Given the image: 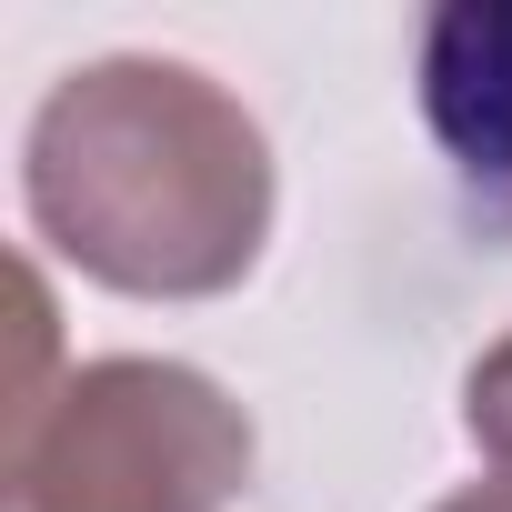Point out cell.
Returning a JSON list of instances; mask_svg holds the SVG:
<instances>
[{"label":"cell","instance_id":"1","mask_svg":"<svg viewBox=\"0 0 512 512\" xmlns=\"http://www.w3.org/2000/svg\"><path fill=\"white\" fill-rule=\"evenodd\" d=\"M21 201L81 282L131 302H221L272 241V141L211 71L111 51L41 91Z\"/></svg>","mask_w":512,"mask_h":512},{"label":"cell","instance_id":"2","mask_svg":"<svg viewBox=\"0 0 512 512\" xmlns=\"http://www.w3.org/2000/svg\"><path fill=\"white\" fill-rule=\"evenodd\" d=\"M31 372L11 392V442H0V512H231L251 492V412L161 352H101L51 362V292L31 282Z\"/></svg>","mask_w":512,"mask_h":512},{"label":"cell","instance_id":"3","mask_svg":"<svg viewBox=\"0 0 512 512\" xmlns=\"http://www.w3.org/2000/svg\"><path fill=\"white\" fill-rule=\"evenodd\" d=\"M412 91L462 221L512 251V0H442L412 51Z\"/></svg>","mask_w":512,"mask_h":512},{"label":"cell","instance_id":"4","mask_svg":"<svg viewBox=\"0 0 512 512\" xmlns=\"http://www.w3.org/2000/svg\"><path fill=\"white\" fill-rule=\"evenodd\" d=\"M462 432L492 472H512V342H492L472 372H462Z\"/></svg>","mask_w":512,"mask_h":512},{"label":"cell","instance_id":"5","mask_svg":"<svg viewBox=\"0 0 512 512\" xmlns=\"http://www.w3.org/2000/svg\"><path fill=\"white\" fill-rule=\"evenodd\" d=\"M432 512H512V472H492V482H462L452 502H432Z\"/></svg>","mask_w":512,"mask_h":512}]
</instances>
